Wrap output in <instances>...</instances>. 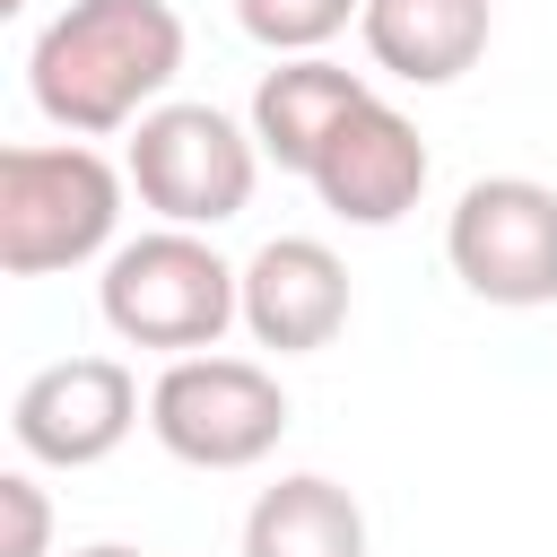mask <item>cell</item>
Masks as SVG:
<instances>
[{
    "mask_svg": "<svg viewBox=\"0 0 557 557\" xmlns=\"http://www.w3.org/2000/svg\"><path fill=\"white\" fill-rule=\"evenodd\" d=\"M174 78H183V17L165 0H70L26 52V96L70 139L131 131L139 113L165 104Z\"/></svg>",
    "mask_w": 557,
    "mask_h": 557,
    "instance_id": "obj_1",
    "label": "cell"
},
{
    "mask_svg": "<svg viewBox=\"0 0 557 557\" xmlns=\"http://www.w3.org/2000/svg\"><path fill=\"white\" fill-rule=\"evenodd\" d=\"M96 313L113 339L157 348V357H200L244 322V270L218 261L200 226H148L104 252Z\"/></svg>",
    "mask_w": 557,
    "mask_h": 557,
    "instance_id": "obj_2",
    "label": "cell"
},
{
    "mask_svg": "<svg viewBox=\"0 0 557 557\" xmlns=\"http://www.w3.org/2000/svg\"><path fill=\"white\" fill-rule=\"evenodd\" d=\"M122 165L96 157L87 139H17L0 148V270L9 278H52L78 270L113 244L122 226Z\"/></svg>",
    "mask_w": 557,
    "mask_h": 557,
    "instance_id": "obj_3",
    "label": "cell"
},
{
    "mask_svg": "<svg viewBox=\"0 0 557 557\" xmlns=\"http://www.w3.org/2000/svg\"><path fill=\"white\" fill-rule=\"evenodd\" d=\"M122 174H131L139 209H157L165 226H226L252 209L261 139H252V122H235L218 104H157L131 122Z\"/></svg>",
    "mask_w": 557,
    "mask_h": 557,
    "instance_id": "obj_4",
    "label": "cell"
},
{
    "mask_svg": "<svg viewBox=\"0 0 557 557\" xmlns=\"http://www.w3.org/2000/svg\"><path fill=\"white\" fill-rule=\"evenodd\" d=\"M148 435L191 470H252L287 435V392L252 357H165L148 383Z\"/></svg>",
    "mask_w": 557,
    "mask_h": 557,
    "instance_id": "obj_5",
    "label": "cell"
},
{
    "mask_svg": "<svg viewBox=\"0 0 557 557\" xmlns=\"http://www.w3.org/2000/svg\"><path fill=\"white\" fill-rule=\"evenodd\" d=\"M444 261L479 305H505V313L557 305V191L531 174L461 183L444 218Z\"/></svg>",
    "mask_w": 557,
    "mask_h": 557,
    "instance_id": "obj_6",
    "label": "cell"
},
{
    "mask_svg": "<svg viewBox=\"0 0 557 557\" xmlns=\"http://www.w3.org/2000/svg\"><path fill=\"white\" fill-rule=\"evenodd\" d=\"M131 426H139V374L122 357H61L26 374L9 400V435L44 470H96L122 453Z\"/></svg>",
    "mask_w": 557,
    "mask_h": 557,
    "instance_id": "obj_7",
    "label": "cell"
},
{
    "mask_svg": "<svg viewBox=\"0 0 557 557\" xmlns=\"http://www.w3.org/2000/svg\"><path fill=\"white\" fill-rule=\"evenodd\" d=\"M426 139H418V122L409 113H392L383 96H366L339 131H331V148L313 157V191H322V209L331 218H348V226H400L409 209H418V191H426Z\"/></svg>",
    "mask_w": 557,
    "mask_h": 557,
    "instance_id": "obj_8",
    "label": "cell"
},
{
    "mask_svg": "<svg viewBox=\"0 0 557 557\" xmlns=\"http://www.w3.org/2000/svg\"><path fill=\"white\" fill-rule=\"evenodd\" d=\"M348 322V261L322 235H270L244 261V331L278 357L331 348Z\"/></svg>",
    "mask_w": 557,
    "mask_h": 557,
    "instance_id": "obj_9",
    "label": "cell"
},
{
    "mask_svg": "<svg viewBox=\"0 0 557 557\" xmlns=\"http://www.w3.org/2000/svg\"><path fill=\"white\" fill-rule=\"evenodd\" d=\"M366 61L400 87H453L461 70H479L496 9L487 0H366L357 9Z\"/></svg>",
    "mask_w": 557,
    "mask_h": 557,
    "instance_id": "obj_10",
    "label": "cell"
},
{
    "mask_svg": "<svg viewBox=\"0 0 557 557\" xmlns=\"http://www.w3.org/2000/svg\"><path fill=\"white\" fill-rule=\"evenodd\" d=\"M366 96H374L366 70H339V61H322V52H296V61L261 70V87H252V139H261V157H270L278 174H313V157L331 148V131H339Z\"/></svg>",
    "mask_w": 557,
    "mask_h": 557,
    "instance_id": "obj_11",
    "label": "cell"
},
{
    "mask_svg": "<svg viewBox=\"0 0 557 557\" xmlns=\"http://www.w3.org/2000/svg\"><path fill=\"white\" fill-rule=\"evenodd\" d=\"M244 557H366V505L322 470H287L252 496Z\"/></svg>",
    "mask_w": 557,
    "mask_h": 557,
    "instance_id": "obj_12",
    "label": "cell"
},
{
    "mask_svg": "<svg viewBox=\"0 0 557 557\" xmlns=\"http://www.w3.org/2000/svg\"><path fill=\"white\" fill-rule=\"evenodd\" d=\"M357 9H366V0H235V26H244L261 52L296 61V52H322Z\"/></svg>",
    "mask_w": 557,
    "mask_h": 557,
    "instance_id": "obj_13",
    "label": "cell"
},
{
    "mask_svg": "<svg viewBox=\"0 0 557 557\" xmlns=\"http://www.w3.org/2000/svg\"><path fill=\"white\" fill-rule=\"evenodd\" d=\"M0 505H9V548L0 557H52V505H44L35 470H9L0 479Z\"/></svg>",
    "mask_w": 557,
    "mask_h": 557,
    "instance_id": "obj_14",
    "label": "cell"
},
{
    "mask_svg": "<svg viewBox=\"0 0 557 557\" xmlns=\"http://www.w3.org/2000/svg\"><path fill=\"white\" fill-rule=\"evenodd\" d=\"M78 557H139V548H122V540H96V548H78Z\"/></svg>",
    "mask_w": 557,
    "mask_h": 557,
    "instance_id": "obj_15",
    "label": "cell"
},
{
    "mask_svg": "<svg viewBox=\"0 0 557 557\" xmlns=\"http://www.w3.org/2000/svg\"><path fill=\"white\" fill-rule=\"evenodd\" d=\"M0 9H26V0H0Z\"/></svg>",
    "mask_w": 557,
    "mask_h": 557,
    "instance_id": "obj_16",
    "label": "cell"
}]
</instances>
